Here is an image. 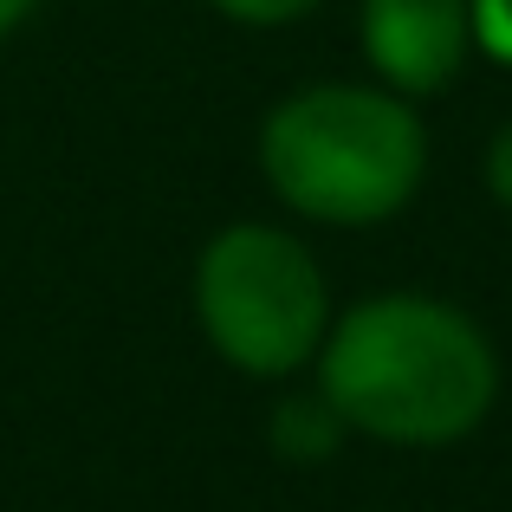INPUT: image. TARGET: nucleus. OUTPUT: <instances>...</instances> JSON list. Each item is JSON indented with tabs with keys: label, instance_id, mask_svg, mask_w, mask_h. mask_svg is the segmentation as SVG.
<instances>
[{
	"label": "nucleus",
	"instance_id": "0eeeda50",
	"mask_svg": "<svg viewBox=\"0 0 512 512\" xmlns=\"http://www.w3.org/2000/svg\"><path fill=\"white\" fill-rule=\"evenodd\" d=\"M214 13H227L234 26H286V20H305L312 7L325 0H208Z\"/></svg>",
	"mask_w": 512,
	"mask_h": 512
},
{
	"label": "nucleus",
	"instance_id": "6e6552de",
	"mask_svg": "<svg viewBox=\"0 0 512 512\" xmlns=\"http://www.w3.org/2000/svg\"><path fill=\"white\" fill-rule=\"evenodd\" d=\"M487 188L500 208H512V124L493 130V143H487Z\"/></svg>",
	"mask_w": 512,
	"mask_h": 512
},
{
	"label": "nucleus",
	"instance_id": "39448f33",
	"mask_svg": "<svg viewBox=\"0 0 512 512\" xmlns=\"http://www.w3.org/2000/svg\"><path fill=\"white\" fill-rule=\"evenodd\" d=\"M338 441H344V422L325 396H292L273 409V448L286 461H325Z\"/></svg>",
	"mask_w": 512,
	"mask_h": 512
},
{
	"label": "nucleus",
	"instance_id": "f257e3e1",
	"mask_svg": "<svg viewBox=\"0 0 512 512\" xmlns=\"http://www.w3.org/2000/svg\"><path fill=\"white\" fill-rule=\"evenodd\" d=\"M312 363L338 422L389 448H454L500 402L493 338L435 292H376L350 305Z\"/></svg>",
	"mask_w": 512,
	"mask_h": 512
},
{
	"label": "nucleus",
	"instance_id": "f03ea898",
	"mask_svg": "<svg viewBox=\"0 0 512 512\" xmlns=\"http://www.w3.org/2000/svg\"><path fill=\"white\" fill-rule=\"evenodd\" d=\"M428 169V130L389 85H305L260 124V175L292 214L376 227L402 214Z\"/></svg>",
	"mask_w": 512,
	"mask_h": 512
},
{
	"label": "nucleus",
	"instance_id": "423d86ee",
	"mask_svg": "<svg viewBox=\"0 0 512 512\" xmlns=\"http://www.w3.org/2000/svg\"><path fill=\"white\" fill-rule=\"evenodd\" d=\"M467 26H474V52L512 72V0H467Z\"/></svg>",
	"mask_w": 512,
	"mask_h": 512
},
{
	"label": "nucleus",
	"instance_id": "1a4fd4ad",
	"mask_svg": "<svg viewBox=\"0 0 512 512\" xmlns=\"http://www.w3.org/2000/svg\"><path fill=\"white\" fill-rule=\"evenodd\" d=\"M33 7H39V0H0V39H7V33H20Z\"/></svg>",
	"mask_w": 512,
	"mask_h": 512
},
{
	"label": "nucleus",
	"instance_id": "7ed1b4c3",
	"mask_svg": "<svg viewBox=\"0 0 512 512\" xmlns=\"http://www.w3.org/2000/svg\"><path fill=\"white\" fill-rule=\"evenodd\" d=\"M195 325L240 376H292L331 331V286L299 234L234 221L195 260Z\"/></svg>",
	"mask_w": 512,
	"mask_h": 512
},
{
	"label": "nucleus",
	"instance_id": "20e7f679",
	"mask_svg": "<svg viewBox=\"0 0 512 512\" xmlns=\"http://www.w3.org/2000/svg\"><path fill=\"white\" fill-rule=\"evenodd\" d=\"M363 59L402 98H435L474 52L467 0H363Z\"/></svg>",
	"mask_w": 512,
	"mask_h": 512
}]
</instances>
